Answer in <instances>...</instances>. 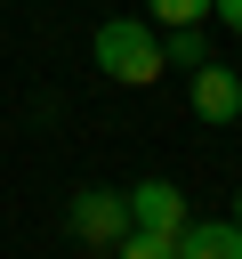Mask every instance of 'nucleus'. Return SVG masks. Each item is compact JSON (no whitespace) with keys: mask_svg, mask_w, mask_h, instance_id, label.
<instances>
[{"mask_svg":"<svg viewBox=\"0 0 242 259\" xmlns=\"http://www.w3.org/2000/svg\"><path fill=\"white\" fill-rule=\"evenodd\" d=\"M97 73H113V81L145 89V81H161V73H169V49H161V32H153V24L105 16V24H97Z\"/></svg>","mask_w":242,"mask_h":259,"instance_id":"f257e3e1","label":"nucleus"},{"mask_svg":"<svg viewBox=\"0 0 242 259\" xmlns=\"http://www.w3.org/2000/svg\"><path fill=\"white\" fill-rule=\"evenodd\" d=\"M65 227H73V243H121L129 235V194H113V186H81L73 202H65Z\"/></svg>","mask_w":242,"mask_h":259,"instance_id":"f03ea898","label":"nucleus"},{"mask_svg":"<svg viewBox=\"0 0 242 259\" xmlns=\"http://www.w3.org/2000/svg\"><path fill=\"white\" fill-rule=\"evenodd\" d=\"M194 113H202L210 130H234V121H242V73L218 65V57L194 65Z\"/></svg>","mask_w":242,"mask_h":259,"instance_id":"7ed1b4c3","label":"nucleus"},{"mask_svg":"<svg viewBox=\"0 0 242 259\" xmlns=\"http://www.w3.org/2000/svg\"><path fill=\"white\" fill-rule=\"evenodd\" d=\"M129 227L177 243V227H186V194H177L169 178H137V186H129Z\"/></svg>","mask_w":242,"mask_h":259,"instance_id":"20e7f679","label":"nucleus"},{"mask_svg":"<svg viewBox=\"0 0 242 259\" xmlns=\"http://www.w3.org/2000/svg\"><path fill=\"white\" fill-rule=\"evenodd\" d=\"M169 251L177 259H242V227L234 219H186Z\"/></svg>","mask_w":242,"mask_h":259,"instance_id":"39448f33","label":"nucleus"},{"mask_svg":"<svg viewBox=\"0 0 242 259\" xmlns=\"http://www.w3.org/2000/svg\"><path fill=\"white\" fill-rule=\"evenodd\" d=\"M161 49H169V65H177V73L210 65V40H202V24H169V40H161Z\"/></svg>","mask_w":242,"mask_h":259,"instance_id":"423d86ee","label":"nucleus"},{"mask_svg":"<svg viewBox=\"0 0 242 259\" xmlns=\"http://www.w3.org/2000/svg\"><path fill=\"white\" fill-rule=\"evenodd\" d=\"M113 251H121V259H177V251H169V235H145V227H129Z\"/></svg>","mask_w":242,"mask_h":259,"instance_id":"0eeeda50","label":"nucleus"},{"mask_svg":"<svg viewBox=\"0 0 242 259\" xmlns=\"http://www.w3.org/2000/svg\"><path fill=\"white\" fill-rule=\"evenodd\" d=\"M145 8H153L161 24H202V16L218 8V0H145Z\"/></svg>","mask_w":242,"mask_h":259,"instance_id":"6e6552de","label":"nucleus"},{"mask_svg":"<svg viewBox=\"0 0 242 259\" xmlns=\"http://www.w3.org/2000/svg\"><path fill=\"white\" fill-rule=\"evenodd\" d=\"M210 16H218V24H234V32H242V0H218V8H210Z\"/></svg>","mask_w":242,"mask_h":259,"instance_id":"1a4fd4ad","label":"nucleus"},{"mask_svg":"<svg viewBox=\"0 0 242 259\" xmlns=\"http://www.w3.org/2000/svg\"><path fill=\"white\" fill-rule=\"evenodd\" d=\"M234 227H242V194H234Z\"/></svg>","mask_w":242,"mask_h":259,"instance_id":"9d476101","label":"nucleus"}]
</instances>
